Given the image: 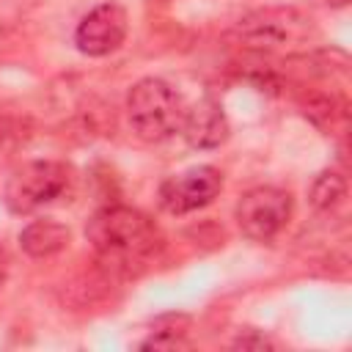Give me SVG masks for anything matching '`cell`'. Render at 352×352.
Listing matches in <instances>:
<instances>
[{
  "label": "cell",
  "instance_id": "cell-6",
  "mask_svg": "<svg viewBox=\"0 0 352 352\" xmlns=\"http://www.w3.org/2000/svg\"><path fill=\"white\" fill-rule=\"evenodd\" d=\"M223 190V173L214 165H195L168 176L160 184V206L170 214H187L209 206Z\"/></svg>",
  "mask_w": 352,
  "mask_h": 352
},
{
  "label": "cell",
  "instance_id": "cell-4",
  "mask_svg": "<svg viewBox=\"0 0 352 352\" xmlns=\"http://www.w3.org/2000/svg\"><path fill=\"white\" fill-rule=\"evenodd\" d=\"M236 226L253 242L275 239L292 217V195L272 184H258L236 201Z\"/></svg>",
  "mask_w": 352,
  "mask_h": 352
},
{
  "label": "cell",
  "instance_id": "cell-3",
  "mask_svg": "<svg viewBox=\"0 0 352 352\" xmlns=\"http://www.w3.org/2000/svg\"><path fill=\"white\" fill-rule=\"evenodd\" d=\"M69 168L55 160H33L19 165L3 190V201L14 214H30L44 204L60 198L69 187Z\"/></svg>",
  "mask_w": 352,
  "mask_h": 352
},
{
  "label": "cell",
  "instance_id": "cell-5",
  "mask_svg": "<svg viewBox=\"0 0 352 352\" xmlns=\"http://www.w3.org/2000/svg\"><path fill=\"white\" fill-rule=\"evenodd\" d=\"M314 25L311 16L294 11V8H264L256 14H248L234 28V36L245 47L256 50H280L289 44H300L311 36Z\"/></svg>",
  "mask_w": 352,
  "mask_h": 352
},
{
  "label": "cell",
  "instance_id": "cell-11",
  "mask_svg": "<svg viewBox=\"0 0 352 352\" xmlns=\"http://www.w3.org/2000/svg\"><path fill=\"white\" fill-rule=\"evenodd\" d=\"M308 198L319 212H330L346 198V179L341 173H336V170H322L311 182Z\"/></svg>",
  "mask_w": 352,
  "mask_h": 352
},
{
  "label": "cell",
  "instance_id": "cell-10",
  "mask_svg": "<svg viewBox=\"0 0 352 352\" xmlns=\"http://www.w3.org/2000/svg\"><path fill=\"white\" fill-rule=\"evenodd\" d=\"M187 330H190V316L184 314H168L154 322V330L146 341H140V349H187Z\"/></svg>",
  "mask_w": 352,
  "mask_h": 352
},
{
  "label": "cell",
  "instance_id": "cell-13",
  "mask_svg": "<svg viewBox=\"0 0 352 352\" xmlns=\"http://www.w3.org/2000/svg\"><path fill=\"white\" fill-rule=\"evenodd\" d=\"M272 346H275L272 338H267L258 330H242L234 338V349H272Z\"/></svg>",
  "mask_w": 352,
  "mask_h": 352
},
{
  "label": "cell",
  "instance_id": "cell-1",
  "mask_svg": "<svg viewBox=\"0 0 352 352\" xmlns=\"http://www.w3.org/2000/svg\"><path fill=\"white\" fill-rule=\"evenodd\" d=\"M85 236L94 245V250L113 267L143 264L162 245V234L157 223L132 206L99 209L88 220Z\"/></svg>",
  "mask_w": 352,
  "mask_h": 352
},
{
  "label": "cell",
  "instance_id": "cell-7",
  "mask_svg": "<svg viewBox=\"0 0 352 352\" xmlns=\"http://www.w3.org/2000/svg\"><path fill=\"white\" fill-rule=\"evenodd\" d=\"M126 25H129L126 11L118 3H102L80 19L74 30V44L82 55H91V58L110 55L124 44Z\"/></svg>",
  "mask_w": 352,
  "mask_h": 352
},
{
  "label": "cell",
  "instance_id": "cell-12",
  "mask_svg": "<svg viewBox=\"0 0 352 352\" xmlns=\"http://www.w3.org/2000/svg\"><path fill=\"white\" fill-rule=\"evenodd\" d=\"M19 140H22V124L16 118L0 113V151L14 148Z\"/></svg>",
  "mask_w": 352,
  "mask_h": 352
},
{
  "label": "cell",
  "instance_id": "cell-2",
  "mask_svg": "<svg viewBox=\"0 0 352 352\" xmlns=\"http://www.w3.org/2000/svg\"><path fill=\"white\" fill-rule=\"evenodd\" d=\"M184 113L187 107L176 88L160 77H143L126 94V118L140 140L160 143L170 138L182 129Z\"/></svg>",
  "mask_w": 352,
  "mask_h": 352
},
{
  "label": "cell",
  "instance_id": "cell-9",
  "mask_svg": "<svg viewBox=\"0 0 352 352\" xmlns=\"http://www.w3.org/2000/svg\"><path fill=\"white\" fill-rule=\"evenodd\" d=\"M72 239V231L58 223V220H30L22 231H19V245L30 258H50L55 253H60Z\"/></svg>",
  "mask_w": 352,
  "mask_h": 352
},
{
  "label": "cell",
  "instance_id": "cell-14",
  "mask_svg": "<svg viewBox=\"0 0 352 352\" xmlns=\"http://www.w3.org/2000/svg\"><path fill=\"white\" fill-rule=\"evenodd\" d=\"M8 267H11V258H8V250L0 245V289H3V283H6V278H8Z\"/></svg>",
  "mask_w": 352,
  "mask_h": 352
},
{
  "label": "cell",
  "instance_id": "cell-8",
  "mask_svg": "<svg viewBox=\"0 0 352 352\" xmlns=\"http://www.w3.org/2000/svg\"><path fill=\"white\" fill-rule=\"evenodd\" d=\"M182 135H184L187 146H192L198 151H209V148L223 146L228 140V121H226L223 107L212 99H201L198 104H192L184 113Z\"/></svg>",
  "mask_w": 352,
  "mask_h": 352
}]
</instances>
